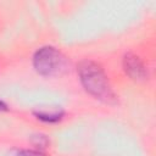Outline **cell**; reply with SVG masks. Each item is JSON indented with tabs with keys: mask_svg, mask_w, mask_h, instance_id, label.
Here are the masks:
<instances>
[{
	"mask_svg": "<svg viewBox=\"0 0 156 156\" xmlns=\"http://www.w3.org/2000/svg\"><path fill=\"white\" fill-rule=\"evenodd\" d=\"M78 74L82 85L90 95L106 102L115 99V94L107 80V76L100 65L94 61L85 60L79 63Z\"/></svg>",
	"mask_w": 156,
	"mask_h": 156,
	"instance_id": "6da1fadb",
	"label": "cell"
},
{
	"mask_svg": "<svg viewBox=\"0 0 156 156\" xmlns=\"http://www.w3.org/2000/svg\"><path fill=\"white\" fill-rule=\"evenodd\" d=\"M63 65V57L52 46H43L33 56V66L41 76H52L60 71Z\"/></svg>",
	"mask_w": 156,
	"mask_h": 156,
	"instance_id": "7a4b0ae2",
	"label": "cell"
},
{
	"mask_svg": "<svg viewBox=\"0 0 156 156\" xmlns=\"http://www.w3.org/2000/svg\"><path fill=\"white\" fill-rule=\"evenodd\" d=\"M123 67L126 73L134 80H143L147 76V71L143 61L133 55V54H127L123 58Z\"/></svg>",
	"mask_w": 156,
	"mask_h": 156,
	"instance_id": "3957f363",
	"label": "cell"
},
{
	"mask_svg": "<svg viewBox=\"0 0 156 156\" xmlns=\"http://www.w3.org/2000/svg\"><path fill=\"white\" fill-rule=\"evenodd\" d=\"M38 118L45 122H57L61 119L62 113L61 112H55V113H43V112H38L37 113Z\"/></svg>",
	"mask_w": 156,
	"mask_h": 156,
	"instance_id": "277c9868",
	"label": "cell"
},
{
	"mask_svg": "<svg viewBox=\"0 0 156 156\" xmlns=\"http://www.w3.org/2000/svg\"><path fill=\"white\" fill-rule=\"evenodd\" d=\"M32 140H33V144H34L35 146H38V147H41V149L46 147V145H48V143H49L48 138H46L45 135H41V134H38V135H33Z\"/></svg>",
	"mask_w": 156,
	"mask_h": 156,
	"instance_id": "5b68a950",
	"label": "cell"
},
{
	"mask_svg": "<svg viewBox=\"0 0 156 156\" xmlns=\"http://www.w3.org/2000/svg\"><path fill=\"white\" fill-rule=\"evenodd\" d=\"M17 156H46L38 150H21L17 152Z\"/></svg>",
	"mask_w": 156,
	"mask_h": 156,
	"instance_id": "8992f818",
	"label": "cell"
},
{
	"mask_svg": "<svg viewBox=\"0 0 156 156\" xmlns=\"http://www.w3.org/2000/svg\"><path fill=\"white\" fill-rule=\"evenodd\" d=\"M4 110H6V105L0 100V111H4Z\"/></svg>",
	"mask_w": 156,
	"mask_h": 156,
	"instance_id": "52a82bcc",
	"label": "cell"
}]
</instances>
